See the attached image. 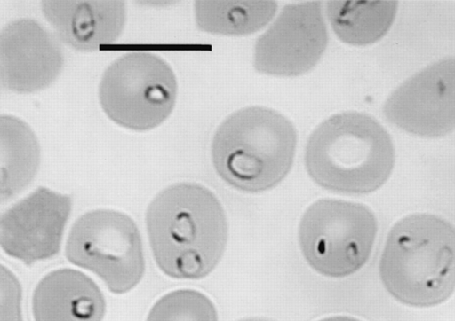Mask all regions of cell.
<instances>
[{"instance_id":"obj_7","label":"cell","mask_w":455,"mask_h":321,"mask_svg":"<svg viewBox=\"0 0 455 321\" xmlns=\"http://www.w3.org/2000/svg\"><path fill=\"white\" fill-rule=\"evenodd\" d=\"M65 253L71 263L95 273L115 294L132 290L145 270L136 223L112 209L92 210L80 216L69 231Z\"/></svg>"},{"instance_id":"obj_2","label":"cell","mask_w":455,"mask_h":321,"mask_svg":"<svg viewBox=\"0 0 455 321\" xmlns=\"http://www.w3.org/2000/svg\"><path fill=\"white\" fill-rule=\"evenodd\" d=\"M379 274L402 304L430 308L445 302L455 291V226L430 213L400 218L387 236Z\"/></svg>"},{"instance_id":"obj_13","label":"cell","mask_w":455,"mask_h":321,"mask_svg":"<svg viewBox=\"0 0 455 321\" xmlns=\"http://www.w3.org/2000/svg\"><path fill=\"white\" fill-rule=\"evenodd\" d=\"M106 302L99 286L73 269L45 275L32 297L35 321H102Z\"/></svg>"},{"instance_id":"obj_5","label":"cell","mask_w":455,"mask_h":321,"mask_svg":"<svg viewBox=\"0 0 455 321\" xmlns=\"http://www.w3.org/2000/svg\"><path fill=\"white\" fill-rule=\"evenodd\" d=\"M378 233L374 213L367 206L322 199L302 215L298 241L307 264L320 275L345 278L368 262Z\"/></svg>"},{"instance_id":"obj_10","label":"cell","mask_w":455,"mask_h":321,"mask_svg":"<svg viewBox=\"0 0 455 321\" xmlns=\"http://www.w3.org/2000/svg\"><path fill=\"white\" fill-rule=\"evenodd\" d=\"M71 207L69 195L37 188L3 214V251L26 264L54 256L60 249Z\"/></svg>"},{"instance_id":"obj_15","label":"cell","mask_w":455,"mask_h":321,"mask_svg":"<svg viewBox=\"0 0 455 321\" xmlns=\"http://www.w3.org/2000/svg\"><path fill=\"white\" fill-rule=\"evenodd\" d=\"M396 1H328L327 18L343 43L364 46L380 40L397 13Z\"/></svg>"},{"instance_id":"obj_11","label":"cell","mask_w":455,"mask_h":321,"mask_svg":"<svg viewBox=\"0 0 455 321\" xmlns=\"http://www.w3.org/2000/svg\"><path fill=\"white\" fill-rule=\"evenodd\" d=\"M60 40L35 20H15L0 34V82L10 91L32 93L50 86L60 74Z\"/></svg>"},{"instance_id":"obj_17","label":"cell","mask_w":455,"mask_h":321,"mask_svg":"<svg viewBox=\"0 0 455 321\" xmlns=\"http://www.w3.org/2000/svg\"><path fill=\"white\" fill-rule=\"evenodd\" d=\"M147 321H218L212 301L193 289H179L162 296L152 306Z\"/></svg>"},{"instance_id":"obj_8","label":"cell","mask_w":455,"mask_h":321,"mask_svg":"<svg viewBox=\"0 0 455 321\" xmlns=\"http://www.w3.org/2000/svg\"><path fill=\"white\" fill-rule=\"evenodd\" d=\"M383 113L398 129L421 137L455 129V57L439 59L402 82L387 98Z\"/></svg>"},{"instance_id":"obj_16","label":"cell","mask_w":455,"mask_h":321,"mask_svg":"<svg viewBox=\"0 0 455 321\" xmlns=\"http://www.w3.org/2000/svg\"><path fill=\"white\" fill-rule=\"evenodd\" d=\"M197 27L224 35H246L264 27L275 16L273 1H196L194 4Z\"/></svg>"},{"instance_id":"obj_4","label":"cell","mask_w":455,"mask_h":321,"mask_svg":"<svg viewBox=\"0 0 455 321\" xmlns=\"http://www.w3.org/2000/svg\"><path fill=\"white\" fill-rule=\"evenodd\" d=\"M297 135L279 112L249 106L235 111L218 127L211 155L219 176L233 188L262 192L281 183L290 172Z\"/></svg>"},{"instance_id":"obj_12","label":"cell","mask_w":455,"mask_h":321,"mask_svg":"<svg viewBox=\"0 0 455 321\" xmlns=\"http://www.w3.org/2000/svg\"><path fill=\"white\" fill-rule=\"evenodd\" d=\"M41 8L58 39L81 51L115 43L126 21L123 1H43Z\"/></svg>"},{"instance_id":"obj_6","label":"cell","mask_w":455,"mask_h":321,"mask_svg":"<svg viewBox=\"0 0 455 321\" xmlns=\"http://www.w3.org/2000/svg\"><path fill=\"white\" fill-rule=\"evenodd\" d=\"M178 83L170 65L148 51L125 53L105 70L99 99L107 116L135 131L150 130L172 114Z\"/></svg>"},{"instance_id":"obj_19","label":"cell","mask_w":455,"mask_h":321,"mask_svg":"<svg viewBox=\"0 0 455 321\" xmlns=\"http://www.w3.org/2000/svg\"><path fill=\"white\" fill-rule=\"evenodd\" d=\"M318 321H362L356 317H349V316H343V315H338V316H331L324 318H322Z\"/></svg>"},{"instance_id":"obj_9","label":"cell","mask_w":455,"mask_h":321,"mask_svg":"<svg viewBox=\"0 0 455 321\" xmlns=\"http://www.w3.org/2000/svg\"><path fill=\"white\" fill-rule=\"evenodd\" d=\"M327 44L328 31L321 3L290 4L258 38L254 67L268 75H300L316 65Z\"/></svg>"},{"instance_id":"obj_18","label":"cell","mask_w":455,"mask_h":321,"mask_svg":"<svg viewBox=\"0 0 455 321\" xmlns=\"http://www.w3.org/2000/svg\"><path fill=\"white\" fill-rule=\"evenodd\" d=\"M21 288L15 275L1 267V321H22Z\"/></svg>"},{"instance_id":"obj_1","label":"cell","mask_w":455,"mask_h":321,"mask_svg":"<svg viewBox=\"0 0 455 321\" xmlns=\"http://www.w3.org/2000/svg\"><path fill=\"white\" fill-rule=\"evenodd\" d=\"M146 223L155 261L171 278H204L222 258L226 214L215 194L201 184L182 182L162 190L148 207Z\"/></svg>"},{"instance_id":"obj_20","label":"cell","mask_w":455,"mask_h":321,"mask_svg":"<svg viewBox=\"0 0 455 321\" xmlns=\"http://www.w3.org/2000/svg\"><path fill=\"white\" fill-rule=\"evenodd\" d=\"M237 321H274V320L270 319V318H266V317H247V318L239 319Z\"/></svg>"},{"instance_id":"obj_14","label":"cell","mask_w":455,"mask_h":321,"mask_svg":"<svg viewBox=\"0 0 455 321\" xmlns=\"http://www.w3.org/2000/svg\"><path fill=\"white\" fill-rule=\"evenodd\" d=\"M1 201L22 192L35 178L40 164V145L33 129L21 119L0 117Z\"/></svg>"},{"instance_id":"obj_3","label":"cell","mask_w":455,"mask_h":321,"mask_svg":"<svg viewBox=\"0 0 455 321\" xmlns=\"http://www.w3.org/2000/svg\"><path fill=\"white\" fill-rule=\"evenodd\" d=\"M395 160L392 138L371 115L355 111L332 115L311 133L305 167L322 188L346 195L379 189L390 177Z\"/></svg>"}]
</instances>
